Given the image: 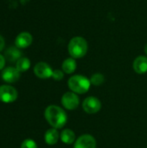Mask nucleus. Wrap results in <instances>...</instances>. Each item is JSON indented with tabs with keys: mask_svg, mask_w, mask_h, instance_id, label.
I'll list each match as a JSON object with an SVG mask.
<instances>
[{
	"mask_svg": "<svg viewBox=\"0 0 147 148\" xmlns=\"http://www.w3.org/2000/svg\"><path fill=\"white\" fill-rule=\"evenodd\" d=\"M44 116L48 123L55 129L62 128L68 121L66 112L56 105H49L47 107Z\"/></svg>",
	"mask_w": 147,
	"mask_h": 148,
	"instance_id": "f257e3e1",
	"label": "nucleus"
},
{
	"mask_svg": "<svg viewBox=\"0 0 147 148\" xmlns=\"http://www.w3.org/2000/svg\"><path fill=\"white\" fill-rule=\"evenodd\" d=\"M88 46L86 39L81 36H75L73 37L68 42V50L71 57L78 59L85 56L88 52Z\"/></svg>",
	"mask_w": 147,
	"mask_h": 148,
	"instance_id": "f03ea898",
	"label": "nucleus"
},
{
	"mask_svg": "<svg viewBox=\"0 0 147 148\" xmlns=\"http://www.w3.org/2000/svg\"><path fill=\"white\" fill-rule=\"evenodd\" d=\"M90 80L81 75H73L68 81V86L69 89L72 92L79 95L87 93L90 88Z\"/></svg>",
	"mask_w": 147,
	"mask_h": 148,
	"instance_id": "7ed1b4c3",
	"label": "nucleus"
},
{
	"mask_svg": "<svg viewBox=\"0 0 147 148\" xmlns=\"http://www.w3.org/2000/svg\"><path fill=\"white\" fill-rule=\"evenodd\" d=\"M18 96L16 89L10 85L0 86V101L3 103H12Z\"/></svg>",
	"mask_w": 147,
	"mask_h": 148,
	"instance_id": "20e7f679",
	"label": "nucleus"
},
{
	"mask_svg": "<svg viewBox=\"0 0 147 148\" xmlns=\"http://www.w3.org/2000/svg\"><path fill=\"white\" fill-rule=\"evenodd\" d=\"M83 110L89 114H94L98 113L101 108V102L100 100L94 96L87 97L82 103Z\"/></svg>",
	"mask_w": 147,
	"mask_h": 148,
	"instance_id": "39448f33",
	"label": "nucleus"
},
{
	"mask_svg": "<svg viewBox=\"0 0 147 148\" xmlns=\"http://www.w3.org/2000/svg\"><path fill=\"white\" fill-rule=\"evenodd\" d=\"M79 103H80V100L77 94L72 91L66 92L62 97V104L66 109L74 110L78 108Z\"/></svg>",
	"mask_w": 147,
	"mask_h": 148,
	"instance_id": "423d86ee",
	"label": "nucleus"
},
{
	"mask_svg": "<svg viewBox=\"0 0 147 148\" xmlns=\"http://www.w3.org/2000/svg\"><path fill=\"white\" fill-rule=\"evenodd\" d=\"M34 73L40 79H48L52 77L53 69L48 63L44 62H40L35 65Z\"/></svg>",
	"mask_w": 147,
	"mask_h": 148,
	"instance_id": "0eeeda50",
	"label": "nucleus"
},
{
	"mask_svg": "<svg viewBox=\"0 0 147 148\" xmlns=\"http://www.w3.org/2000/svg\"><path fill=\"white\" fill-rule=\"evenodd\" d=\"M74 148H96V140L90 134H83L75 140Z\"/></svg>",
	"mask_w": 147,
	"mask_h": 148,
	"instance_id": "6e6552de",
	"label": "nucleus"
},
{
	"mask_svg": "<svg viewBox=\"0 0 147 148\" xmlns=\"http://www.w3.org/2000/svg\"><path fill=\"white\" fill-rule=\"evenodd\" d=\"M2 80L7 83H14L20 78V72L14 67H8L3 69L1 74Z\"/></svg>",
	"mask_w": 147,
	"mask_h": 148,
	"instance_id": "1a4fd4ad",
	"label": "nucleus"
},
{
	"mask_svg": "<svg viewBox=\"0 0 147 148\" xmlns=\"http://www.w3.org/2000/svg\"><path fill=\"white\" fill-rule=\"evenodd\" d=\"M32 41H33V37L31 34L29 32L23 31L18 34V36L16 37L15 44H16V47H17L18 49H25V48H28L32 43Z\"/></svg>",
	"mask_w": 147,
	"mask_h": 148,
	"instance_id": "9d476101",
	"label": "nucleus"
},
{
	"mask_svg": "<svg viewBox=\"0 0 147 148\" xmlns=\"http://www.w3.org/2000/svg\"><path fill=\"white\" fill-rule=\"evenodd\" d=\"M133 69L137 74L143 75L147 72V56H138L133 64Z\"/></svg>",
	"mask_w": 147,
	"mask_h": 148,
	"instance_id": "9b49d317",
	"label": "nucleus"
},
{
	"mask_svg": "<svg viewBox=\"0 0 147 148\" xmlns=\"http://www.w3.org/2000/svg\"><path fill=\"white\" fill-rule=\"evenodd\" d=\"M22 56V53L17 47H10L5 51V59L10 62H16Z\"/></svg>",
	"mask_w": 147,
	"mask_h": 148,
	"instance_id": "f8f14e48",
	"label": "nucleus"
},
{
	"mask_svg": "<svg viewBox=\"0 0 147 148\" xmlns=\"http://www.w3.org/2000/svg\"><path fill=\"white\" fill-rule=\"evenodd\" d=\"M59 138H60V134H59L58 131L54 127L47 130L44 134V140L49 146L55 145L58 142Z\"/></svg>",
	"mask_w": 147,
	"mask_h": 148,
	"instance_id": "ddd939ff",
	"label": "nucleus"
},
{
	"mask_svg": "<svg viewBox=\"0 0 147 148\" xmlns=\"http://www.w3.org/2000/svg\"><path fill=\"white\" fill-rule=\"evenodd\" d=\"M60 139L62 141V143L70 145V144H73L74 142H75V134L71 129L67 128V129H64L61 133Z\"/></svg>",
	"mask_w": 147,
	"mask_h": 148,
	"instance_id": "4468645a",
	"label": "nucleus"
},
{
	"mask_svg": "<svg viewBox=\"0 0 147 148\" xmlns=\"http://www.w3.org/2000/svg\"><path fill=\"white\" fill-rule=\"evenodd\" d=\"M76 67H77V64H76L75 59L73 57H71V58L69 57V58H67L66 60H64L62 62V71L65 72L66 74L74 73L76 69Z\"/></svg>",
	"mask_w": 147,
	"mask_h": 148,
	"instance_id": "2eb2a0df",
	"label": "nucleus"
},
{
	"mask_svg": "<svg viewBox=\"0 0 147 148\" xmlns=\"http://www.w3.org/2000/svg\"><path fill=\"white\" fill-rule=\"evenodd\" d=\"M16 69L21 72H25L30 68V61L27 57H21L16 62Z\"/></svg>",
	"mask_w": 147,
	"mask_h": 148,
	"instance_id": "dca6fc26",
	"label": "nucleus"
},
{
	"mask_svg": "<svg viewBox=\"0 0 147 148\" xmlns=\"http://www.w3.org/2000/svg\"><path fill=\"white\" fill-rule=\"evenodd\" d=\"M105 82V77L101 73H96L94 74L91 76L90 79V82L91 84H93L94 86H100L101 84H103V82Z\"/></svg>",
	"mask_w": 147,
	"mask_h": 148,
	"instance_id": "f3484780",
	"label": "nucleus"
},
{
	"mask_svg": "<svg viewBox=\"0 0 147 148\" xmlns=\"http://www.w3.org/2000/svg\"><path fill=\"white\" fill-rule=\"evenodd\" d=\"M21 148H37V145L35 142V140L31 139H27L23 141Z\"/></svg>",
	"mask_w": 147,
	"mask_h": 148,
	"instance_id": "a211bd4d",
	"label": "nucleus"
},
{
	"mask_svg": "<svg viewBox=\"0 0 147 148\" xmlns=\"http://www.w3.org/2000/svg\"><path fill=\"white\" fill-rule=\"evenodd\" d=\"M64 76V74H63V71L62 70H60V69H55V70H53V74H52V77L54 80L55 81H61Z\"/></svg>",
	"mask_w": 147,
	"mask_h": 148,
	"instance_id": "6ab92c4d",
	"label": "nucleus"
},
{
	"mask_svg": "<svg viewBox=\"0 0 147 148\" xmlns=\"http://www.w3.org/2000/svg\"><path fill=\"white\" fill-rule=\"evenodd\" d=\"M5 65V57L0 54V70H3Z\"/></svg>",
	"mask_w": 147,
	"mask_h": 148,
	"instance_id": "aec40b11",
	"label": "nucleus"
},
{
	"mask_svg": "<svg viewBox=\"0 0 147 148\" xmlns=\"http://www.w3.org/2000/svg\"><path fill=\"white\" fill-rule=\"evenodd\" d=\"M4 45H5V42H4V39L3 37L0 35V52L4 48Z\"/></svg>",
	"mask_w": 147,
	"mask_h": 148,
	"instance_id": "412c9836",
	"label": "nucleus"
},
{
	"mask_svg": "<svg viewBox=\"0 0 147 148\" xmlns=\"http://www.w3.org/2000/svg\"><path fill=\"white\" fill-rule=\"evenodd\" d=\"M145 53H146V55L147 56V44L145 46Z\"/></svg>",
	"mask_w": 147,
	"mask_h": 148,
	"instance_id": "4be33fe9",
	"label": "nucleus"
}]
</instances>
